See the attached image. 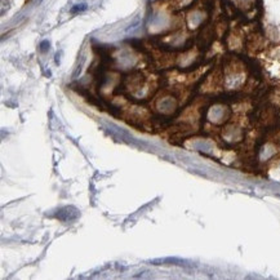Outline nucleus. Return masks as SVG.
Segmentation results:
<instances>
[{
  "label": "nucleus",
  "instance_id": "2",
  "mask_svg": "<svg viewBox=\"0 0 280 280\" xmlns=\"http://www.w3.org/2000/svg\"><path fill=\"white\" fill-rule=\"evenodd\" d=\"M85 8H86V5H85V4H82V5H76V7H74V8L71 9V12H72V13H75L76 10H84Z\"/></svg>",
  "mask_w": 280,
  "mask_h": 280
},
{
  "label": "nucleus",
  "instance_id": "1",
  "mask_svg": "<svg viewBox=\"0 0 280 280\" xmlns=\"http://www.w3.org/2000/svg\"><path fill=\"white\" fill-rule=\"evenodd\" d=\"M40 49H41L43 52L48 51V49H49V41H47V40H44V41H43L41 44H40Z\"/></svg>",
  "mask_w": 280,
  "mask_h": 280
}]
</instances>
